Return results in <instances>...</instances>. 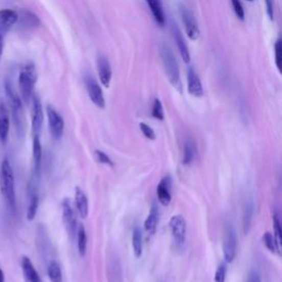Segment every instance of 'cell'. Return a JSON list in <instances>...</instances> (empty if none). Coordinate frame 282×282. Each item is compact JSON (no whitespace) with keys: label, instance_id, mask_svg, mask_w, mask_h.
<instances>
[{"label":"cell","instance_id":"6da1fadb","mask_svg":"<svg viewBox=\"0 0 282 282\" xmlns=\"http://www.w3.org/2000/svg\"><path fill=\"white\" fill-rule=\"evenodd\" d=\"M0 192L11 210L16 209L15 175L8 157H5L0 166Z\"/></svg>","mask_w":282,"mask_h":282},{"label":"cell","instance_id":"4dcf8cb0","mask_svg":"<svg viewBox=\"0 0 282 282\" xmlns=\"http://www.w3.org/2000/svg\"><path fill=\"white\" fill-rule=\"evenodd\" d=\"M272 223H273V232H274V238H276V242L281 249V244H282V228H281V223L279 220V216L277 213H273L272 215Z\"/></svg>","mask_w":282,"mask_h":282},{"label":"cell","instance_id":"ba28073f","mask_svg":"<svg viewBox=\"0 0 282 282\" xmlns=\"http://www.w3.org/2000/svg\"><path fill=\"white\" fill-rule=\"evenodd\" d=\"M237 250V236L236 232L231 226H228L225 232L224 243H223V253L225 262L230 264L234 262Z\"/></svg>","mask_w":282,"mask_h":282},{"label":"cell","instance_id":"484cf974","mask_svg":"<svg viewBox=\"0 0 282 282\" xmlns=\"http://www.w3.org/2000/svg\"><path fill=\"white\" fill-rule=\"evenodd\" d=\"M132 249L133 253H135V257L139 259L143 256V249H144V244H143V231L139 227H135L132 231Z\"/></svg>","mask_w":282,"mask_h":282},{"label":"cell","instance_id":"4316f807","mask_svg":"<svg viewBox=\"0 0 282 282\" xmlns=\"http://www.w3.org/2000/svg\"><path fill=\"white\" fill-rule=\"evenodd\" d=\"M38 208H39V195L35 191V189L31 190V194H30V201H29V206H28L27 209V218L28 221H33L35 216H37L38 213Z\"/></svg>","mask_w":282,"mask_h":282},{"label":"cell","instance_id":"7402d4cb","mask_svg":"<svg viewBox=\"0 0 282 282\" xmlns=\"http://www.w3.org/2000/svg\"><path fill=\"white\" fill-rule=\"evenodd\" d=\"M159 223V210L156 204H153L149 215L147 216L146 221H145V229L149 235H153L157 230V226Z\"/></svg>","mask_w":282,"mask_h":282},{"label":"cell","instance_id":"ac0fdd59","mask_svg":"<svg viewBox=\"0 0 282 282\" xmlns=\"http://www.w3.org/2000/svg\"><path fill=\"white\" fill-rule=\"evenodd\" d=\"M172 33H173V38H174L175 43H176V45H178V49H179V52L181 54L182 60L184 61L185 63H189L190 61H191V56H190L189 48L186 45V42H185L184 38H183L182 32L180 31L179 28L176 27L175 25H172Z\"/></svg>","mask_w":282,"mask_h":282},{"label":"cell","instance_id":"b9f144b4","mask_svg":"<svg viewBox=\"0 0 282 282\" xmlns=\"http://www.w3.org/2000/svg\"><path fill=\"white\" fill-rule=\"evenodd\" d=\"M247 2H253V0H247Z\"/></svg>","mask_w":282,"mask_h":282},{"label":"cell","instance_id":"9a60e30c","mask_svg":"<svg viewBox=\"0 0 282 282\" xmlns=\"http://www.w3.org/2000/svg\"><path fill=\"white\" fill-rule=\"evenodd\" d=\"M10 131V115L9 110L4 103H0V141L6 145L8 141Z\"/></svg>","mask_w":282,"mask_h":282},{"label":"cell","instance_id":"9c48e42d","mask_svg":"<svg viewBox=\"0 0 282 282\" xmlns=\"http://www.w3.org/2000/svg\"><path fill=\"white\" fill-rule=\"evenodd\" d=\"M180 13H181L183 25H184V27H185V31H186L187 37L191 40L199 39L200 28H199V25H197V21H196L195 17L193 16V13L184 6L180 7Z\"/></svg>","mask_w":282,"mask_h":282},{"label":"cell","instance_id":"8992f818","mask_svg":"<svg viewBox=\"0 0 282 282\" xmlns=\"http://www.w3.org/2000/svg\"><path fill=\"white\" fill-rule=\"evenodd\" d=\"M62 210H63V222H64L66 231L70 238V241H73L76 236L77 221H76V213L72 206V203H70L68 199H65L63 201Z\"/></svg>","mask_w":282,"mask_h":282},{"label":"cell","instance_id":"e0dca14e","mask_svg":"<svg viewBox=\"0 0 282 282\" xmlns=\"http://www.w3.org/2000/svg\"><path fill=\"white\" fill-rule=\"evenodd\" d=\"M187 91L194 97H202L204 95L200 77L192 67H189L187 69Z\"/></svg>","mask_w":282,"mask_h":282},{"label":"cell","instance_id":"83f0119b","mask_svg":"<svg viewBox=\"0 0 282 282\" xmlns=\"http://www.w3.org/2000/svg\"><path fill=\"white\" fill-rule=\"evenodd\" d=\"M48 276L51 282H62V270L58 262L52 260L48 266Z\"/></svg>","mask_w":282,"mask_h":282},{"label":"cell","instance_id":"ffe728a7","mask_svg":"<svg viewBox=\"0 0 282 282\" xmlns=\"http://www.w3.org/2000/svg\"><path fill=\"white\" fill-rule=\"evenodd\" d=\"M32 160H33V173L35 176H38L41 170V162H42V145H41L39 135H33Z\"/></svg>","mask_w":282,"mask_h":282},{"label":"cell","instance_id":"30bf717a","mask_svg":"<svg viewBox=\"0 0 282 282\" xmlns=\"http://www.w3.org/2000/svg\"><path fill=\"white\" fill-rule=\"evenodd\" d=\"M85 84H86V88H87L90 101L93 102V104L95 106H97L98 108L104 109L105 108V98H104V94H103V90L100 86V84L96 82V80L90 74L86 75Z\"/></svg>","mask_w":282,"mask_h":282},{"label":"cell","instance_id":"f1b7e54d","mask_svg":"<svg viewBox=\"0 0 282 282\" xmlns=\"http://www.w3.org/2000/svg\"><path fill=\"white\" fill-rule=\"evenodd\" d=\"M252 214H253V204L251 202H248L245 205L244 217H243V226H244L245 234H247V232L249 231L251 220H252Z\"/></svg>","mask_w":282,"mask_h":282},{"label":"cell","instance_id":"52a82bcc","mask_svg":"<svg viewBox=\"0 0 282 282\" xmlns=\"http://www.w3.org/2000/svg\"><path fill=\"white\" fill-rule=\"evenodd\" d=\"M46 115L51 136L55 140L61 139L63 132H64V119L51 106H48L46 107Z\"/></svg>","mask_w":282,"mask_h":282},{"label":"cell","instance_id":"277c9868","mask_svg":"<svg viewBox=\"0 0 282 282\" xmlns=\"http://www.w3.org/2000/svg\"><path fill=\"white\" fill-rule=\"evenodd\" d=\"M37 69L32 63H28L21 69L19 74V89H20V98L21 101L26 104L31 102L33 96V89L37 83Z\"/></svg>","mask_w":282,"mask_h":282},{"label":"cell","instance_id":"cb8c5ba5","mask_svg":"<svg viewBox=\"0 0 282 282\" xmlns=\"http://www.w3.org/2000/svg\"><path fill=\"white\" fill-rule=\"evenodd\" d=\"M148 6L152 12V15L156 19L158 25L165 26L166 24V17H165V11H163V6H162L161 0H146Z\"/></svg>","mask_w":282,"mask_h":282},{"label":"cell","instance_id":"f35d334b","mask_svg":"<svg viewBox=\"0 0 282 282\" xmlns=\"http://www.w3.org/2000/svg\"><path fill=\"white\" fill-rule=\"evenodd\" d=\"M248 282H262V278H260V274L257 271H252L249 274Z\"/></svg>","mask_w":282,"mask_h":282},{"label":"cell","instance_id":"7c38bea8","mask_svg":"<svg viewBox=\"0 0 282 282\" xmlns=\"http://www.w3.org/2000/svg\"><path fill=\"white\" fill-rule=\"evenodd\" d=\"M171 186H172V179L170 175H166L163 179L160 181L157 186V196L159 202L163 206H168L171 203L172 195H171Z\"/></svg>","mask_w":282,"mask_h":282},{"label":"cell","instance_id":"4fadbf2b","mask_svg":"<svg viewBox=\"0 0 282 282\" xmlns=\"http://www.w3.org/2000/svg\"><path fill=\"white\" fill-rule=\"evenodd\" d=\"M16 25H18L21 29L29 30V29H34V28H38L40 26V20L32 11L25 9L18 12V19Z\"/></svg>","mask_w":282,"mask_h":282},{"label":"cell","instance_id":"1f68e13d","mask_svg":"<svg viewBox=\"0 0 282 282\" xmlns=\"http://www.w3.org/2000/svg\"><path fill=\"white\" fill-rule=\"evenodd\" d=\"M152 117L158 119V121H163L165 119L163 106H162V103L159 98H156V100H154L153 107H152Z\"/></svg>","mask_w":282,"mask_h":282},{"label":"cell","instance_id":"d6986e66","mask_svg":"<svg viewBox=\"0 0 282 282\" xmlns=\"http://www.w3.org/2000/svg\"><path fill=\"white\" fill-rule=\"evenodd\" d=\"M21 268H22L25 282H42L37 269H35L32 262L27 256L21 258Z\"/></svg>","mask_w":282,"mask_h":282},{"label":"cell","instance_id":"60d3db41","mask_svg":"<svg viewBox=\"0 0 282 282\" xmlns=\"http://www.w3.org/2000/svg\"><path fill=\"white\" fill-rule=\"evenodd\" d=\"M0 282H5V274L2 268H0Z\"/></svg>","mask_w":282,"mask_h":282},{"label":"cell","instance_id":"5bb4252c","mask_svg":"<svg viewBox=\"0 0 282 282\" xmlns=\"http://www.w3.org/2000/svg\"><path fill=\"white\" fill-rule=\"evenodd\" d=\"M18 19V12L11 9L0 10V35L5 37L11 28L16 25Z\"/></svg>","mask_w":282,"mask_h":282},{"label":"cell","instance_id":"3957f363","mask_svg":"<svg viewBox=\"0 0 282 282\" xmlns=\"http://www.w3.org/2000/svg\"><path fill=\"white\" fill-rule=\"evenodd\" d=\"M5 91L7 96V101H8L9 107L11 110V116L13 119V124L16 126V129L19 135H22L24 131V108H22V101H21L20 96L17 94L15 87L9 81H6L5 83Z\"/></svg>","mask_w":282,"mask_h":282},{"label":"cell","instance_id":"5b68a950","mask_svg":"<svg viewBox=\"0 0 282 282\" xmlns=\"http://www.w3.org/2000/svg\"><path fill=\"white\" fill-rule=\"evenodd\" d=\"M169 226H170L174 244L176 247H182L186 241L187 226L185 220L181 215H173L169 222Z\"/></svg>","mask_w":282,"mask_h":282},{"label":"cell","instance_id":"7a4b0ae2","mask_svg":"<svg viewBox=\"0 0 282 282\" xmlns=\"http://www.w3.org/2000/svg\"><path fill=\"white\" fill-rule=\"evenodd\" d=\"M160 54H161V59L162 62H163V66L165 70L169 82L171 83V85L176 89L179 90L180 93H182V81H181V75H180V69L178 62H176L175 56L170 49V46L167 44H162L160 46Z\"/></svg>","mask_w":282,"mask_h":282},{"label":"cell","instance_id":"836d02e7","mask_svg":"<svg viewBox=\"0 0 282 282\" xmlns=\"http://www.w3.org/2000/svg\"><path fill=\"white\" fill-rule=\"evenodd\" d=\"M230 3H231L232 9H234L236 17L238 19L244 20L245 19V10H244V7H243L242 3L239 2V0H230Z\"/></svg>","mask_w":282,"mask_h":282},{"label":"cell","instance_id":"8d00e7d4","mask_svg":"<svg viewBox=\"0 0 282 282\" xmlns=\"http://www.w3.org/2000/svg\"><path fill=\"white\" fill-rule=\"evenodd\" d=\"M281 53H282V44H281V40L278 39L276 44H274V55H276V64L279 72H281Z\"/></svg>","mask_w":282,"mask_h":282},{"label":"cell","instance_id":"603a6c76","mask_svg":"<svg viewBox=\"0 0 282 282\" xmlns=\"http://www.w3.org/2000/svg\"><path fill=\"white\" fill-rule=\"evenodd\" d=\"M197 154V148L194 140L187 139L183 146V165L190 166L195 160Z\"/></svg>","mask_w":282,"mask_h":282},{"label":"cell","instance_id":"d6a6232c","mask_svg":"<svg viewBox=\"0 0 282 282\" xmlns=\"http://www.w3.org/2000/svg\"><path fill=\"white\" fill-rule=\"evenodd\" d=\"M95 158L102 165L114 167V162H112L111 159L107 156V154H106L105 152H103L102 150H96L95 151Z\"/></svg>","mask_w":282,"mask_h":282},{"label":"cell","instance_id":"74e56055","mask_svg":"<svg viewBox=\"0 0 282 282\" xmlns=\"http://www.w3.org/2000/svg\"><path fill=\"white\" fill-rule=\"evenodd\" d=\"M266 8H267V15L269 19L273 20V10H274V0H265Z\"/></svg>","mask_w":282,"mask_h":282},{"label":"cell","instance_id":"d590c367","mask_svg":"<svg viewBox=\"0 0 282 282\" xmlns=\"http://www.w3.org/2000/svg\"><path fill=\"white\" fill-rule=\"evenodd\" d=\"M226 279V265L222 264L217 267V270L215 272V282H225Z\"/></svg>","mask_w":282,"mask_h":282},{"label":"cell","instance_id":"8fae6325","mask_svg":"<svg viewBox=\"0 0 282 282\" xmlns=\"http://www.w3.org/2000/svg\"><path fill=\"white\" fill-rule=\"evenodd\" d=\"M32 110H31V127L33 135H39L42 125H43V108L40 98L37 95H33L31 98Z\"/></svg>","mask_w":282,"mask_h":282},{"label":"cell","instance_id":"e575fe53","mask_svg":"<svg viewBox=\"0 0 282 282\" xmlns=\"http://www.w3.org/2000/svg\"><path fill=\"white\" fill-rule=\"evenodd\" d=\"M139 128H140L141 132H143V135L147 139H149V140H154V139H156V132L153 131V129L151 128L150 126H148L145 123H140L139 124Z\"/></svg>","mask_w":282,"mask_h":282},{"label":"cell","instance_id":"2e32d148","mask_svg":"<svg viewBox=\"0 0 282 282\" xmlns=\"http://www.w3.org/2000/svg\"><path fill=\"white\" fill-rule=\"evenodd\" d=\"M97 69L102 85L106 88H108L111 81V67L108 60L103 55L98 56L97 59Z\"/></svg>","mask_w":282,"mask_h":282},{"label":"cell","instance_id":"44dd1931","mask_svg":"<svg viewBox=\"0 0 282 282\" xmlns=\"http://www.w3.org/2000/svg\"><path fill=\"white\" fill-rule=\"evenodd\" d=\"M75 206L77 213L82 218H86L88 216V199L80 187H76L75 190Z\"/></svg>","mask_w":282,"mask_h":282},{"label":"cell","instance_id":"f546056e","mask_svg":"<svg viewBox=\"0 0 282 282\" xmlns=\"http://www.w3.org/2000/svg\"><path fill=\"white\" fill-rule=\"evenodd\" d=\"M263 243L267 247V249L273 253H280V248L276 242V238L271 234L270 231H267L263 236Z\"/></svg>","mask_w":282,"mask_h":282},{"label":"cell","instance_id":"d4e9b609","mask_svg":"<svg viewBox=\"0 0 282 282\" xmlns=\"http://www.w3.org/2000/svg\"><path fill=\"white\" fill-rule=\"evenodd\" d=\"M76 238H77V250H79V255L81 257H84L86 253L87 235H86L85 227H84L82 224H80V226H77Z\"/></svg>","mask_w":282,"mask_h":282},{"label":"cell","instance_id":"ab89813d","mask_svg":"<svg viewBox=\"0 0 282 282\" xmlns=\"http://www.w3.org/2000/svg\"><path fill=\"white\" fill-rule=\"evenodd\" d=\"M3 52H4V37L3 35H0V60H2Z\"/></svg>","mask_w":282,"mask_h":282}]
</instances>
